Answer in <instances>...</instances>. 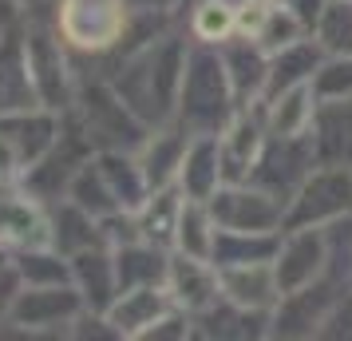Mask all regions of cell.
Masks as SVG:
<instances>
[{
  "instance_id": "1",
  "label": "cell",
  "mask_w": 352,
  "mask_h": 341,
  "mask_svg": "<svg viewBox=\"0 0 352 341\" xmlns=\"http://www.w3.org/2000/svg\"><path fill=\"white\" fill-rule=\"evenodd\" d=\"M186 56H190V32L182 24H175L155 40L139 44L135 52L119 56L115 68L107 72V80L146 127H159L166 119H175L178 112Z\"/></svg>"
},
{
  "instance_id": "2",
  "label": "cell",
  "mask_w": 352,
  "mask_h": 341,
  "mask_svg": "<svg viewBox=\"0 0 352 341\" xmlns=\"http://www.w3.org/2000/svg\"><path fill=\"white\" fill-rule=\"evenodd\" d=\"M234 112H238V99H234L226 64L218 56V44L190 40V56H186V76H182L175 119L190 135H222L226 123L234 119Z\"/></svg>"
},
{
  "instance_id": "3",
  "label": "cell",
  "mask_w": 352,
  "mask_h": 341,
  "mask_svg": "<svg viewBox=\"0 0 352 341\" xmlns=\"http://www.w3.org/2000/svg\"><path fill=\"white\" fill-rule=\"evenodd\" d=\"M67 112L83 127V135L91 139L96 151H135L139 155V147L151 135V127L123 103V96L111 87L107 76L76 83V99Z\"/></svg>"
},
{
  "instance_id": "4",
  "label": "cell",
  "mask_w": 352,
  "mask_h": 341,
  "mask_svg": "<svg viewBox=\"0 0 352 341\" xmlns=\"http://www.w3.org/2000/svg\"><path fill=\"white\" fill-rule=\"evenodd\" d=\"M131 24L127 0H56V32L80 56H107Z\"/></svg>"
},
{
  "instance_id": "5",
  "label": "cell",
  "mask_w": 352,
  "mask_h": 341,
  "mask_svg": "<svg viewBox=\"0 0 352 341\" xmlns=\"http://www.w3.org/2000/svg\"><path fill=\"white\" fill-rule=\"evenodd\" d=\"M349 293H352V282L333 274H320L305 290L281 293V302L270 313V341H313L320 322L329 318V309Z\"/></svg>"
},
{
  "instance_id": "6",
  "label": "cell",
  "mask_w": 352,
  "mask_h": 341,
  "mask_svg": "<svg viewBox=\"0 0 352 341\" xmlns=\"http://www.w3.org/2000/svg\"><path fill=\"white\" fill-rule=\"evenodd\" d=\"M24 52H28V72H32L40 107L64 115L76 99V80H72V64H67V44L56 32V24H28L24 28Z\"/></svg>"
},
{
  "instance_id": "7",
  "label": "cell",
  "mask_w": 352,
  "mask_h": 341,
  "mask_svg": "<svg viewBox=\"0 0 352 341\" xmlns=\"http://www.w3.org/2000/svg\"><path fill=\"white\" fill-rule=\"evenodd\" d=\"M317 167L320 163H317V151H313L309 131H305V135H270L245 183L270 191L273 198H281L289 207V198L297 195V187H301Z\"/></svg>"
},
{
  "instance_id": "8",
  "label": "cell",
  "mask_w": 352,
  "mask_h": 341,
  "mask_svg": "<svg viewBox=\"0 0 352 341\" xmlns=\"http://www.w3.org/2000/svg\"><path fill=\"white\" fill-rule=\"evenodd\" d=\"M352 214V167H317L285 207V230L329 227Z\"/></svg>"
},
{
  "instance_id": "9",
  "label": "cell",
  "mask_w": 352,
  "mask_h": 341,
  "mask_svg": "<svg viewBox=\"0 0 352 341\" xmlns=\"http://www.w3.org/2000/svg\"><path fill=\"white\" fill-rule=\"evenodd\" d=\"M83 293L76 282L64 286H20L16 302L8 309V322L20 325V333H60L72 338V325L83 313Z\"/></svg>"
},
{
  "instance_id": "10",
  "label": "cell",
  "mask_w": 352,
  "mask_h": 341,
  "mask_svg": "<svg viewBox=\"0 0 352 341\" xmlns=\"http://www.w3.org/2000/svg\"><path fill=\"white\" fill-rule=\"evenodd\" d=\"M206 207L222 230H285V203L254 183H222Z\"/></svg>"
},
{
  "instance_id": "11",
  "label": "cell",
  "mask_w": 352,
  "mask_h": 341,
  "mask_svg": "<svg viewBox=\"0 0 352 341\" xmlns=\"http://www.w3.org/2000/svg\"><path fill=\"white\" fill-rule=\"evenodd\" d=\"M329 266V238H324V227H301V230H285L281 234V250L273 258V274H277V286L281 293L305 290L313 286Z\"/></svg>"
},
{
  "instance_id": "12",
  "label": "cell",
  "mask_w": 352,
  "mask_h": 341,
  "mask_svg": "<svg viewBox=\"0 0 352 341\" xmlns=\"http://www.w3.org/2000/svg\"><path fill=\"white\" fill-rule=\"evenodd\" d=\"M218 139H222V175H226V183H245L250 171H254L257 155H261V147H265V139H270L265 103L257 99V103H250V107H238Z\"/></svg>"
},
{
  "instance_id": "13",
  "label": "cell",
  "mask_w": 352,
  "mask_h": 341,
  "mask_svg": "<svg viewBox=\"0 0 352 341\" xmlns=\"http://www.w3.org/2000/svg\"><path fill=\"white\" fill-rule=\"evenodd\" d=\"M218 56L226 64V76H230V87H234V99L238 107H250L265 96V80H270V52L257 44V36L234 32L218 44Z\"/></svg>"
},
{
  "instance_id": "14",
  "label": "cell",
  "mask_w": 352,
  "mask_h": 341,
  "mask_svg": "<svg viewBox=\"0 0 352 341\" xmlns=\"http://www.w3.org/2000/svg\"><path fill=\"white\" fill-rule=\"evenodd\" d=\"M166 293L178 309L186 313H202L222 298V282H218V266L210 258H190L170 250V266H166Z\"/></svg>"
},
{
  "instance_id": "15",
  "label": "cell",
  "mask_w": 352,
  "mask_h": 341,
  "mask_svg": "<svg viewBox=\"0 0 352 341\" xmlns=\"http://www.w3.org/2000/svg\"><path fill=\"white\" fill-rule=\"evenodd\" d=\"M273 309H245L218 298L210 309L194 313V341H270Z\"/></svg>"
},
{
  "instance_id": "16",
  "label": "cell",
  "mask_w": 352,
  "mask_h": 341,
  "mask_svg": "<svg viewBox=\"0 0 352 341\" xmlns=\"http://www.w3.org/2000/svg\"><path fill=\"white\" fill-rule=\"evenodd\" d=\"M309 139L320 167H352V96L317 99Z\"/></svg>"
},
{
  "instance_id": "17",
  "label": "cell",
  "mask_w": 352,
  "mask_h": 341,
  "mask_svg": "<svg viewBox=\"0 0 352 341\" xmlns=\"http://www.w3.org/2000/svg\"><path fill=\"white\" fill-rule=\"evenodd\" d=\"M190 139L194 135L178 119H166L159 127H151L146 143L139 147V163H143V175L151 183V191H162V187H175L178 183V171H182Z\"/></svg>"
},
{
  "instance_id": "18",
  "label": "cell",
  "mask_w": 352,
  "mask_h": 341,
  "mask_svg": "<svg viewBox=\"0 0 352 341\" xmlns=\"http://www.w3.org/2000/svg\"><path fill=\"white\" fill-rule=\"evenodd\" d=\"M72 282L83 293V306L107 313L119 298V274H115V254L107 246H91L72 254Z\"/></svg>"
},
{
  "instance_id": "19",
  "label": "cell",
  "mask_w": 352,
  "mask_h": 341,
  "mask_svg": "<svg viewBox=\"0 0 352 341\" xmlns=\"http://www.w3.org/2000/svg\"><path fill=\"white\" fill-rule=\"evenodd\" d=\"M170 306L175 302H170L166 286H135V290H123L115 298V306L107 309V322L115 325L119 338L139 341Z\"/></svg>"
},
{
  "instance_id": "20",
  "label": "cell",
  "mask_w": 352,
  "mask_h": 341,
  "mask_svg": "<svg viewBox=\"0 0 352 341\" xmlns=\"http://www.w3.org/2000/svg\"><path fill=\"white\" fill-rule=\"evenodd\" d=\"M222 298L245 309H273L281 302V286L273 274V262H241V266H218Z\"/></svg>"
},
{
  "instance_id": "21",
  "label": "cell",
  "mask_w": 352,
  "mask_h": 341,
  "mask_svg": "<svg viewBox=\"0 0 352 341\" xmlns=\"http://www.w3.org/2000/svg\"><path fill=\"white\" fill-rule=\"evenodd\" d=\"M40 107L32 72H28V52H24V32H12L0 40V112H24Z\"/></svg>"
},
{
  "instance_id": "22",
  "label": "cell",
  "mask_w": 352,
  "mask_h": 341,
  "mask_svg": "<svg viewBox=\"0 0 352 341\" xmlns=\"http://www.w3.org/2000/svg\"><path fill=\"white\" fill-rule=\"evenodd\" d=\"M222 183V139L218 135H194L190 147H186V159H182V171H178V191L186 198L206 203Z\"/></svg>"
},
{
  "instance_id": "23",
  "label": "cell",
  "mask_w": 352,
  "mask_h": 341,
  "mask_svg": "<svg viewBox=\"0 0 352 341\" xmlns=\"http://www.w3.org/2000/svg\"><path fill=\"white\" fill-rule=\"evenodd\" d=\"M320 60H324V48H320L313 36H305L297 44L273 52L270 56V80H265V96L261 99H273V96H281V92H289V87L313 83Z\"/></svg>"
},
{
  "instance_id": "24",
  "label": "cell",
  "mask_w": 352,
  "mask_h": 341,
  "mask_svg": "<svg viewBox=\"0 0 352 341\" xmlns=\"http://www.w3.org/2000/svg\"><path fill=\"white\" fill-rule=\"evenodd\" d=\"M115 254V274H119V293L135 290V286H166V266H170V250L139 238L111 250Z\"/></svg>"
},
{
  "instance_id": "25",
  "label": "cell",
  "mask_w": 352,
  "mask_h": 341,
  "mask_svg": "<svg viewBox=\"0 0 352 341\" xmlns=\"http://www.w3.org/2000/svg\"><path fill=\"white\" fill-rule=\"evenodd\" d=\"M285 230H222L214 234L210 262L214 266H241V262H273L281 250Z\"/></svg>"
},
{
  "instance_id": "26",
  "label": "cell",
  "mask_w": 352,
  "mask_h": 341,
  "mask_svg": "<svg viewBox=\"0 0 352 341\" xmlns=\"http://www.w3.org/2000/svg\"><path fill=\"white\" fill-rule=\"evenodd\" d=\"M52 246L60 254H80V250H91V246H107L103 242V227H99L96 214H87L83 207H76L72 198H60V207L52 214ZM111 250V246H107Z\"/></svg>"
},
{
  "instance_id": "27",
  "label": "cell",
  "mask_w": 352,
  "mask_h": 341,
  "mask_svg": "<svg viewBox=\"0 0 352 341\" xmlns=\"http://www.w3.org/2000/svg\"><path fill=\"white\" fill-rule=\"evenodd\" d=\"M261 103H265L270 135H305L313 123V112H317V92H313V83H301L273 99H261Z\"/></svg>"
},
{
  "instance_id": "28",
  "label": "cell",
  "mask_w": 352,
  "mask_h": 341,
  "mask_svg": "<svg viewBox=\"0 0 352 341\" xmlns=\"http://www.w3.org/2000/svg\"><path fill=\"white\" fill-rule=\"evenodd\" d=\"M182 191L175 187H162V191H151L143 207H139V227H143V238L155 246H166L175 250V227H178V211H182Z\"/></svg>"
},
{
  "instance_id": "29",
  "label": "cell",
  "mask_w": 352,
  "mask_h": 341,
  "mask_svg": "<svg viewBox=\"0 0 352 341\" xmlns=\"http://www.w3.org/2000/svg\"><path fill=\"white\" fill-rule=\"evenodd\" d=\"M214 234L218 223L202 198H182V211H178V227H175V250L178 254H190V258H210L214 250Z\"/></svg>"
},
{
  "instance_id": "30",
  "label": "cell",
  "mask_w": 352,
  "mask_h": 341,
  "mask_svg": "<svg viewBox=\"0 0 352 341\" xmlns=\"http://www.w3.org/2000/svg\"><path fill=\"white\" fill-rule=\"evenodd\" d=\"M182 28L190 32V40L222 44L226 36L238 32V0H202L198 8H190V17L182 20Z\"/></svg>"
},
{
  "instance_id": "31",
  "label": "cell",
  "mask_w": 352,
  "mask_h": 341,
  "mask_svg": "<svg viewBox=\"0 0 352 341\" xmlns=\"http://www.w3.org/2000/svg\"><path fill=\"white\" fill-rule=\"evenodd\" d=\"M67 198H72L76 207H83L87 214H96V218H107V214L123 211V207L115 203L111 187H107V179H103V171H99L96 155L72 175V183H67Z\"/></svg>"
},
{
  "instance_id": "32",
  "label": "cell",
  "mask_w": 352,
  "mask_h": 341,
  "mask_svg": "<svg viewBox=\"0 0 352 341\" xmlns=\"http://www.w3.org/2000/svg\"><path fill=\"white\" fill-rule=\"evenodd\" d=\"M313 40L324 48V56H352V0H324Z\"/></svg>"
},
{
  "instance_id": "33",
  "label": "cell",
  "mask_w": 352,
  "mask_h": 341,
  "mask_svg": "<svg viewBox=\"0 0 352 341\" xmlns=\"http://www.w3.org/2000/svg\"><path fill=\"white\" fill-rule=\"evenodd\" d=\"M16 274L24 286H64V282H72V258L60 254L56 246H36V250L20 254Z\"/></svg>"
},
{
  "instance_id": "34",
  "label": "cell",
  "mask_w": 352,
  "mask_h": 341,
  "mask_svg": "<svg viewBox=\"0 0 352 341\" xmlns=\"http://www.w3.org/2000/svg\"><path fill=\"white\" fill-rule=\"evenodd\" d=\"M309 32V24H305L293 8H285V4H270V12H265V20H261V28H257V44L270 52H281L289 48V44H297V40H305Z\"/></svg>"
},
{
  "instance_id": "35",
  "label": "cell",
  "mask_w": 352,
  "mask_h": 341,
  "mask_svg": "<svg viewBox=\"0 0 352 341\" xmlns=\"http://www.w3.org/2000/svg\"><path fill=\"white\" fill-rule=\"evenodd\" d=\"M317 99H344L352 96V56H324L313 76Z\"/></svg>"
},
{
  "instance_id": "36",
  "label": "cell",
  "mask_w": 352,
  "mask_h": 341,
  "mask_svg": "<svg viewBox=\"0 0 352 341\" xmlns=\"http://www.w3.org/2000/svg\"><path fill=\"white\" fill-rule=\"evenodd\" d=\"M317 341H352V293L329 309V318L317 329Z\"/></svg>"
},
{
  "instance_id": "37",
  "label": "cell",
  "mask_w": 352,
  "mask_h": 341,
  "mask_svg": "<svg viewBox=\"0 0 352 341\" xmlns=\"http://www.w3.org/2000/svg\"><path fill=\"white\" fill-rule=\"evenodd\" d=\"M277 4H285V8H293L297 17L309 24V32H313V24H317L320 8H324V0H277Z\"/></svg>"
},
{
  "instance_id": "38",
  "label": "cell",
  "mask_w": 352,
  "mask_h": 341,
  "mask_svg": "<svg viewBox=\"0 0 352 341\" xmlns=\"http://www.w3.org/2000/svg\"><path fill=\"white\" fill-rule=\"evenodd\" d=\"M12 24H16V0H0V40L12 32Z\"/></svg>"
},
{
  "instance_id": "39",
  "label": "cell",
  "mask_w": 352,
  "mask_h": 341,
  "mask_svg": "<svg viewBox=\"0 0 352 341\" xmlns=\"http://www.w3.org/2000/svg\"><path fill=\"white\" fill-rule=\"evenodd\" d=\"M131 8H139V12H175L178 0H127Z\"/></svg>"
},
{
  "instance_id": "40",
  "label": "cell",
  "mask_w": 352,
  "mask_h": 341,
  "mask_svg": "<svg viewBox=\"0 0 352 341\" xmlns=\"http://www.w3.org/2000/svg\"><path fill=\"white\" fill-rule=\"evenodd\" d=\"M250 4H261V8H270V4H277V0H250Z\"/></svg>"
},
{
  "instance_id": "41",
  "label": "cell",
  "mask_w": 352,
  "mask_h": 341,
  "mask_svg": "<svg viewBox=\"0 0 352 341\" xmlns=\"http://www.w3.org/2000/svg\"><path fill=\"white\" fill-rule=\"evenodd\" d=\"M0 270H8V266H4V242H0Z\"/></svg>"
}]
</instances>
